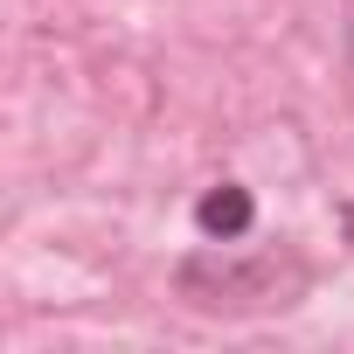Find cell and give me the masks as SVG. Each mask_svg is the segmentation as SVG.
<instances>
[{
	"label": "cell",
	"instance_id": "6da1fadb",
	"mask_svg": "<svg viewBox=\"0 0 354 354\" xmlns=\"http://www.w3.org/2000/svg\"><path fill=\"white\" fill-rule=\"evenodd\" d=\"M306 285H313V271L299 250L236 257L230 243H209V250H188L174 264V292L195 313H285V306H299Z\"/></svg>",
	"mask_w": 354,
	"mask_h": 354
},
{
	"label": "cell",
	"instance_id": "7a4b0ae2",
	"mask_svg": "<svg viewBox=\"0 0 354 354\" xmlns=\"http://www.w3.org/2000/svg\"><path fill=\"white\" fill-rule=\"evenodd\" d=\"M195 230H202V243H243L257 230V195L243 181H216L195 202Z\"/></svg>",
	"mask_w": 354,
	"mask_h": 354
},
{
	"label": "cell",
	"instance_id": "3957f363",
	"mask_svg": "<svg viewBox=\"0 0 354 354\" xmlns=\"http://www.w3.org/2000/svg\"><path fill=\"white\" fill-rule=\"evenodd\" d=\"M340 230H347V243H354V202H347V209H340Z\"/></svg>",
	"mask_w": 354,
	"mask_h": 354
},
{
	"label": "cell",
	"instance_id": "277c9868",
	"mask_svg": "<svg viewBox=\"0 0 354 354\" xmlns=\"http://www.w3.org/2000/svg\"><path fill=\"white\" fill-rule=\"evenodd\" d=\"M347 56H354V21H347Z\"/></svg>",
	"mask_w": 354,
	"mask_h": 354
}]
</instances>
